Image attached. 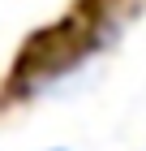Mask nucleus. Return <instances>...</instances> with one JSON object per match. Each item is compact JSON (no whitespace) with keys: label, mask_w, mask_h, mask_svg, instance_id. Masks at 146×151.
Listing matches in <instances>:
<instances>
[{"label":"nucleus","mask_w":146,"mask_h":151,"mask_svg":"<svg viewBox=\"0 0 146 151\" xmlns=\"http://www.w3.org/2000/svg\"><path fill=\"white\" fill-rule=\"evenodd\" d=\"M43 151H69V147H43Z\"/></svg>","instance_id":"f257e3e1"}]
</instances>
